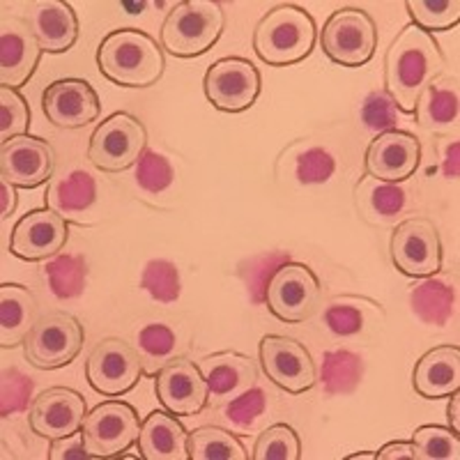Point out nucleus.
I'll list each match as a JSON object with an SVG mask.
<instances>
[{"mask_svg": "<svg viewBox=\"0 0 460 460\" xmlns=\"http://www.w3.org/2000/svg\"><path fill=\"white\" fill-rule=\"evenodd\" d=\"M323 318L324 324H327V330L336 336H355L364 327V315H361L359 309L350 306V304H330L324 309Z\"/></svg>", "mask_w": 460, "mask_h": 460, "instance_id": "44", "label": "nucleus"}, {"mask_svg": "<svg viewBox=\"0 0 460 460\" xmlns=\"http://www.w3.org/2000/svg\"><path fill=\"white\" fill-rule=\"evenodd\" d=\"M203 88L205 97L215 109L224 113H242L252 109L261 94V69L246 58H221L205 72Z\"/></svg>", "mask_w": 460, "mask_h": 460, "instance_id": "10", "label": "nucleus"}, {"mask_svg": "<svg viewBox=\"0 0 460 460\" xmlns=\"http://www.w3.org/2000/svg\"><path fill=\"white\" fill-rule=\"evenodd\" d=\"M175 343H178V339H175V332L171 327L162 323H152L138 332L137 350L141 359L150 364V373H157V368L171 361Z\"/></svg>", "mask_w": 460, "mask_h": 460, "instance_id": "35", "label": "nucleus"}, {"mask_svg": "<svg viewBox=\"0 0 460 460\" xmlns=\"http://www.w3.org/2000/svg\"><path fill=\"white\" fill-rule=\"evenodd\" d=\"M267 309L283 323H304L320 306V281L304 262L286 261L270 279L265 290Z\"/></svg>", "mask_w": 460, "mask_h": 460, "instance_id": "9", "label": "nucleus"}, {"mask_svg": "<svg viewBox=\"0 0 460 460\" xmlns=\"http://www.w3.org/2000/svg\"><path fill=\"white\" fill-rule=\"evenodd\" d=\"M37 323V297L19 283L0 286V345L16 348Z\"/></svg>", "mask_w": 460, "mask_h": 460, "instance_id": "26", "label": "nucleus"}, {"mask_svg": "<svg viewBox=\"0 0 460 460\" xmlns=\"http://www.w3.org/2000/svg\"><path fill=\"white\" fill-rule=\"evenodd\" d=\"M138 412L125 401H104L94 405L84 421V442L93 458H120L141 433Z\"/></svg>", "mask_w": 460, "mask_h": 460, "instance_id": "8", "label": "nucleus"}, {"mask_svg": "<svg viewBox=\"0 0 460 460\" xmlns=\"http://www.w3.org/2000/svg\"><path fill=\"white\" fill-rule=\"evenodd\" d=\"M31 127V106L22 93L0 85V138L3 143L16 137H26Z\"/></svg>", "mask_w": 460, "mask_h": 460, "instance_id": "37", "label": "nucleus"}, {"mask_svg": "<svg viewBox=\"0 0 460 460\" xmlns=\"http://www.w3.org/2000/svg\"><path fill=\"white\" fill-rule=\"evenodd\" d=\"M445 67L438 40L417 26H405L385 56V93L402 113H414L419 97Z\"/></svg>", "mask_w": 460, "mask_h": 460, "instance_id": "1", "label": "nucleus"}, {"mask_svg": "<svg viewBox=\"0 0 460 460\" xmlns=\"http://www.w3.org/2000/svg\"><path fill=\"white\" fill-rule=\"evenodd\" d=\"M389 253L398 272L412 279L435 277L442 267V240L435 224L426 217H412L396 226Z\"/></svg>", "mask_w": 460, "mask_h": 460, "instance_id": "11", "label": "nucleus"}, {"mask_svg": "<svg viewBox=\"0 0 460 460\" xmlns=\"http://www.w3.org/2000/svg\"><path fill=\"white\" fill-rule=\"evenodd\" d=\"M412 309L419 318L429 324H447L454 315L456 293L454 288L447 286L442 279L429 277L419 286H414L412 295H410Z\"/></svg>", "mask_w": 460, "mask_h": 460, "instance_id": "29", "label": "nucleus"}, {"mask_svg": "<svg viewBox=\"0 0 460 460\" xmlns=\"http://www.w3.org/2000/svg\"><path fill=\"white\" fill-rule=\"evenodd\" d=\"M253 460H299L302 458V439L297 430L288 424H274L262 430L253 447Z\"/></svg>", "mask_w": 460, "mask_h": 460, "instance_id": "34", "label": "nucleus"}, {"mask_svg": "<svg viewBox=\"0 0 460 460\" xmlns=\"http://www.w3.org/2000/svg\"><path fill=\"white\" fill-rule=\"evenodd\" d=\"M288 261V256H281V253H272V256H265L258 261V265L249 267V277L252 274H258L256 279H249V288H252L253 293V299H265V290H267V283H270V279L274 277V272H277L279 267L283 265V262Z\"/></svg>", "mask_w": 460, "mask_h": 460, "instance_id": "45", "label": "nucleus"}, {"mask_svg": "<svg viewBox=\"0 0 460 460\" xmlns=\"http://www.w3.org/2000/svg\"><path fill=\"white\" fill-rule=\"evenodd\" d=\"M69 240L65 217L53 209H31L16 221L10 237V253L28 262H40L60 256Z\"/></svg>", "mask_w": 460, "mask_h": 460, "instance_id": "15", "label": "nucleus"}, {"mask_svg": "<svg viewBox=\"0 0 460 460\" xmlns=\"http://www.w3.org/2000/svg\"><path fill=\"white\" fill-rule=\"evenodd\" d=\"M141 288L155 302L172 304L180 297V274L171 261H150L143 270Z\"/></svg>", "mask_w": 460, "mask_h": 460, "instance_id": "36", "label": "nucleus"}, {"mask_svg": "<svg viewBox=\"0 0 460 460\" xmlns=\"http://www.w3.org/2000/svg\"><path fill=\"white\" fill-rule=\"evenodd\" d=\"M42 58L31 23L19 16H5L0 23V85L22 88L28 84Z\"/></svg>", "mask_w": 460, "mask_h": 460, "instance_id": "20", "label": "nucleus"}, {"mask_svg": "<svg viewBox=\"0 0 460 460\" xmlns=\"http://www.w3.org/2000/svg\"><path fill=\"white\" fill-rule=\"evenodd\" d=\"M44 274L49 279V288L58 299H74L84 293L88 267L81 256H56L47 262Z\"/></svg>", "mask_w": 460, "mask_h": 460, "instance_id": "31", "label": "nucleus"}, {"mask_svg": "<svg viewBox=\"0 0 460 460\" xmlns=\"http://www.w3.org/2000/svg\"><path fill=\"white\" fill-rule=\"evenodd\" d=\"M364 373L361 357L350 350H330L323 357V368H320V380L327 394L343 396L357 389Z\"/></svg>", "mask_w": 460, "mask_h": 460, "instance_id": "30", "label": "nucleus"}, {"mask_svg": "<svg viewBox=\"0 0 460 460\" xmlns=\"http://www.w3.org/2000/svg\"><path fill=\"white\" fill-rule=\"evenodd\" d=\"M442 171L449 180L458 178V141L447 143V150L442 155Z\"/></svg>", "mask_w": 460, "mask_h": 460, "instance_id": "49", "label": "nucleus"}, {"mask_svg": "<svg viewBox=\"0 0 460 460\" xmlns=\"http://www.w3.org/2000/svg\"><path fill=\"white\" fill-rule=\"evenodd\" d=\"M414 392L424 398H447L460 387L458 345H438L417 361L412 373Z\"/></svg>", "mask_w": 460, "mask_h": 460, "instance_id": "24", "label": "nucleus"}, {"mask_svg": "<svg viewBox=\"0 0 460 460\" xmlns=\"http://www.w3.org/2000/svg\"><path fill=\"white\" fill-rule=\"evenodd\" d=\"M84 341L85 330L79 320L65 311H51L37 318L35 327L23 341V352L40 371H56L79 357Z\"/></svg>", "mask_w": 460, "mask_h": 460, "instance_id": "7", "label": "nucleus"}, {"mask_svg": "<svg viewBox=\"0 0 460 460\" xmlns=\"http://www.w3.org/2000/svg\"><path fill=\"white\" fill-rule=\"evenodd\" d=\"M348 460H377V451H359V454L348 456Z\"/></svg>", "mask_w": 460, "mask_h": 460, "instance_id": "52", "label": "nucleus"}, {"mask_svg": "<svg viewBox=\"0 0 460 460\" xmlns=\"http://www.w3.org/2000/svg\"><path fill=\"white\" fill-rule=\"evenodd\" d=\"M199 368L209 387V402L224 405L235 401L256 385L258 368L252 357L235 350H224L208 355L199 361Z\"/></svg>", "mask_w": 460, "mask_h": 460, "instance_id": "21", "label": "nucleus"}, {"mask_svg": "<svg viewBox=\"0 0 460 460\" xmlns=\"http://www.w3.org/2000/svg\"><path fill=\"white\" fill-rule=\"evenodd\" d=\"M137 445L146 460H189L187 429L166 410H155L143 419Z\"/></svg>", "mask_w": 460, "mask_h": 460, "instance_id": "23", "label": "nucleus"}, {"mask_svg": "<svg viewBox=\"0 0 460 460\" xmlns=\"http://www.w3.org/2000/svg\"><path fill=\"white\" fill-rule=\"evenodd\" d=\"M414 460H458L460 439L447 426H419L412 433Z\"/></svg>", "mask_w": 460, "mask_h": 460, "instance_id": "32", "label": "nucleus"}, {"mask_svg": "<svg viewBox=\"0 0 460 460\" xmlns=\"http://www.w3.org/2000/svg\"><path fill=\"white\" fill-rule=\"evenodd\" d=\"M88 402L69 387H51L35 398L31 408V429L40 438L60 439L84 429Z\"/></svg>", "mask_w": 460, "mask_h": 460, "instance_id": "19", "label": "nucleus"}, {"mask_svg": "<svg viewBox=\"0 0 460 460\" xmlns=\"http://www.w3.org/2000/svg\"><path fill=\"white\" fill-rule=\"evenodd\" d=\"M49 458L51 460H85L93 458L85 449L84 433H74L69 438L51 439V449H49Z\"/></svg>", "mask_w": 460, "mask_h": 460, "instance_id": "46", "label": "nucleus"}, {"mask_svg": "<svg viewBox=\"0 0 460 460\" xmlns=\"http://www.w3.org/2000/svg\"><path fill=\"white\" fill-rule=\"evenodd\" d=\"M357 191H361L368 209L376 212V215L385 217V219L396 217L405 208V191L394 182H380V180L367 178L359 184Z\"/></svg>", "mask_w": 460, "mask_h": 460, "instance_id": "38", "label": "nucleus"}, {"mask_svg": "<svg viewBox=\"0 0 460 460\" xmlns=\"http://www.w3.org/2000/svg\"><path fill=\"white\" fill-rule=\"evenodd\" d=\"M258 355L265 376L283 392L304 394L315 387L318 368L306 345L299 341L281 334H267L262 336Z\"/></svg>", "mask_w": 460, "mask_h": 460, "instance_id": "12", "label": "nucleus"}, {"mask_svg": "<svg viewBox=\"0 0 460 460\" xmlns=\"http://www.w3.org/2000/svg\"><path fill=\"white\" fill-rule=\"evenodd\" d=\"M361 122L373 134H385V131L396 129L398 109L385 90H376V93H371L364 100V106H361Z\"/></svg>", "mask_w": 460, "mask_h": 460, "instance_id": "39", "label": "nucleus"}, {"mask_svg": "<svg viewBox=\"0 0 460 460\" xmlns=\"http://www.w3.org/2000/svg\"><path fill=\"white\" fill-rule=\"evenodd\" d=\"M412 26L421 28L424 32L449 31L460 22L458 0H408L405 3Z\"/></svg>", "mask_w": 460, "mask_h": 460, "instance_id": "33", "label": "nucleus"}, {"mask_svg": "<svg viewBox=\"0 0 460 460\" xmlns=\"http://www.w3.org/2000/svg\"><path fill=\"white\" fill-rule=\"evenodd\" d=\"M143 359L137 348L122 339H104L97 343L85 361V377L94 392L104 396H122L138 385Z\"/></svg>", "mask_w": 460, "mask_h": 460, "instance_id": "13", "label": "nucleus"}, {"mask_svg": "<svg viewBox=\"0 0 460 460\" xmlns=\"http://www.w3.org/2000/svg\"><path fill=\"white\" fill-rule=\"evenodd\" d=\"M137 182L150 194H162L172 182V168L168 159L159 152L146 150L141 162L137 164Z\"/></svg>", "mask_w": 460, "mask_h": 460, "instance_id": "42", "label": "nucleus"}, {"mask_svg": "<svg viewBox=\"0 0 460 460\" xmlns=\"http://www.w3.org/2000/svg\"><path fill=\"white\" fill-rule=\"evenodd\" d=\"M240 439L219 426H200L189 433V460H246Z\"/></svg>", "mask_w": 460, "mask_h": 460, "instance_id": "28", "label": "nucleus"}, {"mask_svg": "<svg viewBox=\"0 0 460 460\" xmlns=\"http://www.w3.org/2000/svg\"><path fill=\"white\" fill-rule=\"evenodd\" d=\"M47 208L60 217H79L97 200V182L88 171L65 172L60 178H53L47 189Z\"/></svg>", "mask_w": 460, "mask_h": 460, "instance_id": "27", "label": "nucleus"}, {"mask_svg": "<svg viewBox=\"0 0 460 460\" xmlns=\"http://www.w3.org/2000/svg\"><path fill=\"white\" fill-rule=\"evenodd\" d=\"M97 65L111 84L122 88H150L164 76L166 58L155 37L137 28H120L102 40Z\"/></svg>", "mask_w": 460, "mask_h": 460, "instance_id": "2", "label": "nucleus"}, {"mask_svg": "<svg viewBox=\"0 0 460 460\" xmlns=\"http://www.w3.org/2000/svg\"><path fill=\"white\" fill-rule=\"evenodd\" d=\"M458 79L456 76H438L429 88L421 93L414 115L419 127L430 134H447L458 125L460 113Z\"/></svg>", "mask_w": 460, "mask_h": 460, "instance_id": "25", "label": "nucleus"}, {"mask_svg": "<svg viewBox=\"0 0 460 460\" xmlns=\"http://www.w3.org/2000/svg\"><path fill=\"white\" fill-rule=\"evenodd\" d=\"M419 162H421V143L414 134L402 129L377 134L364 157L368 178L394 184L414 175Z\"/></svg>", "mask_w": 460, "mask_h": 460, "instance_id": "17", "label": "nucleus"}, {"mask_svg": "<svg viewBox=\"0 0 460 460\" xmlns=\"http://www.w3.org/2000/svg\"><path fill=\"white\" fill-rule=\"evenodd\" d=\"M267 408V398L262 394V389L252 387L249 392H244L242 396H237L235 401L226 402L224 417L228 419L230 426H235L237 430H249L258 419L262 417Z\"/></svg>", "mask_w": 460, "mask_h": 460, "instance_id": "40", "label": "nucleus"}, {"mask_svg": "<svg viewBox=\"0 0 460 460\" xmlns=\"http://www.w3.org/2000/svg\"><path fill=\"white\" fill-rule=\"evenodd\" d=\"M16 203H19V194H16L14 184L0 180V217L7 219V217L14 215Z\"/></svg>", "mask_w": 460, "mask_h": 460, "instance_id": "48", "label": "nucleus"}, {"mask_svg": "<svg viewBox=\"0 0 460 460\" xmlns=\"http://www.w3.org/2000/svg\"><path fill=\"white\" fill-rule=\"evenodd\" d=\"M47 120L60 129H79L100 118V94L84 79L53 81L42 94Z\"/></svg>", "mask_w": 460, "mask_h": 460, "instance_id": "18", "label": "nucleus"}, {"mask_svg": "<svg viewBox=\"0 0 460 460\" xmlns=\"http://www.w3.org/2000/svg\"><path fill=\"white\" fill-rule=\"evenodd\" d=\"M155 392L159 402L175 417H194L209 402L208 380L199 364L184 357H175L159 368L155 377Z\"/></svg>", "mask_w": 460, "mask_h": 460, "instance_id": "14", "label": "nucleus"}, {"mask_svg": "<svg viewBox=\"0 0 460 460\" xmlns=\"http://www.w3.org/2000/svg\"><path fill=\"white\" fill-rule=\"evenodd\" d=\"M447 417H449L451 430H456V433H458V429H460V396H458V392L451 394V402H449V410H447Z\"/></svg>", "mask_w": 460, "mask_h": 460, "instance_id": "50", "label": "nucleus"}, {"mask_svg": "<svg viewBox=\"0 0 460 460\" xmlns=\"http://www.w3.org/2000/svg\"><path fill=\"white\" fill-rule=\"evenodd\" d=\"M120 7L129 12V14H141V12L146 10V3H127V0H122Z\"/></svg>", "mask_w": 460, "mask_h": 460, "instance_id": "51", "label": "nucleus"}, {"mask_svg": "<svg viewBox=\"0 0 460 460\" xmlns=\"http://www.w3.org/2000/svg\"><path fill=\"white\" fill-rule=\"evenodd\" d=\"M32 394V380L23 376L16 368L3 371V382H0V414L10 417L28 405V398Z\"/></svg>", "mask_w": 460, "mask_h": 460, "instance_id": "41", "label": "nucleus"}, {"mask_svg": "<svg viewBox=\"0 0 460 460\" xmlns=\"http://www.w3.org/2000/svg\"><path fill=\"white\" fill-rule=\"evenodd\" d=\"M56 171V150L40 137H16L0 146V175L16 189H37Z\"/></svg>", "mask_w": 460, "mask_h": 460, "instance_id": "16", "label": "nucleus"}, {"mask_svg": "<svg viewBox=\"0 0 460 460\" xmlns=\"http://www.w3.org/2000/svg\"><path fill=\"white\" fill-rule=\"evenodd\" d=\"M226 12L215 0H182L168 12L159 32L164 51L175 58H199L219 42Z\"/></svg>", "mask_w": 460, "mask_h": 460, "instance_id": "4", "label": "nucleus"}, {"mask_svg": "<svg viewBox=\"0 0 460 460\" xmlns=\"http://www.w3.org/2000/svg\"><path fill=\"white\" fill-rule=\"evenodd\" d=\"M28 23L47 53H65L79 40V16L69 3L42 0L28 12Z\"/></svg>", "mask_w": 460, "mask_h": 460, "instance_id": "22", "label": "nucleus"}, {"mask_svg": "<svg viewBox=\"0 0 460 460\" xmlns=\"http://www.w3.org/2000/svg\"><path fill=\"white\" fill-rule=\"evenodd\" d=\"M377 26L361 7H341L327 19L320 32L324 56L341 67H361L377 49Z\"/></svg>", "mask_w": 460, "mask_h": 460, "instance_id": "6", "label": "nucleus"}, {"mask_svg": "<svg viewBox=\"0 0 460 460\" xmlns=\"http://www.w3.org/2000/svg\"><path fill=\"white\" fill-rule=\"evenodd\" d=\"M336 162L323 147H309L297 157V180L302 184H323L334 175Z\"/></svg>", "mask_w": 460, "mask_h": 460, "instance_id": "43", "label": "nucleus"}, {"mask_svg": "<svg viewBox=\"0 0 460 460\" xmlns=\"http://www.w3.org/2000/svg\"><path fill=\"white\" fill-rule=\"evenodd\" d=\"M377 460H414L412 442H389L377 451Z\"/></svg>", "mask_w": 460, "mask_h": 460, "instance_id": "47", "label": "nucleus"}, {"mask_svg": "<svg viewBox=\"0 0 460 460\" xmlns=\"http://www.w3.org/2000/svg\"><path fill=\"white\" fill-rule=\"evenodd\" d=\"M147 150V129L137 115L118 111L97 125L88 146V159L97 171L122 172L137 166Z\"/></svg>", "mask_w": 460, "mask_h": 460, "instance_id": "5", "label": "nucleus"}, {"mask_svg": "<svg viewBox=\"0 0 460 460\" xmlns=\"http://www.w3.org/2000/svg\"><path fill=\"white\" fill-rule=\"evenodd\" d=\"M318 40V26L304 7L283 3L267 10L253 31V51L262 63L288 67L309 58Z\"/></svg>", "mask_w": 460, "mask_h": 460, "instance_id": "3", "label": "nucleus"}]
</instances>
